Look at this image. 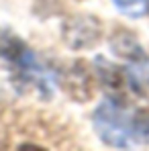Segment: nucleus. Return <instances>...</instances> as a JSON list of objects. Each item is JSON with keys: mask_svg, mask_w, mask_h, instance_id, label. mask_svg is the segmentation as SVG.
I'll return each mask as SVG.
<instances>
[{"mask_svg": "<svg viewBox=\"0 0 149 151\" xmlns=\"http://www.w3.org/2000/svg\"><path fill=\"white\" fill-rule=\"evenodd\" d=\"M94 127L100 139L112 147H129L139 135V116L133 119L121 104L104 100L94 112Z\"/></svg>", "mask_w": 149, "mask_h": 151, "instance_id": "nucleus-1", "label": "nucleus"}, {"mask_svg": "<svg viewBox=\"0 0 149 151\" xmlns=\"http://www.w3.org/2000/svg\"><path fill=\"white\" fill-rule=\"evenodd\" d=\"M0 63L12 68L19 78L27 80L29 84L41 88L43 92H49V80L45 78L35 55L25 47L23 41H19L4 29H0Z\"/></svg>", "mask_w": 149, "mask_h": 151, "instance_id": "nucleus-2", "label": "nucleus"}, {"mask_svg": "<svg viewBox=\"0 0 149 151\" xmlns=\"http://www.w3.org/2000/svg\"><path fill=\"white\" fill-rule=\"evenodd\" d=\"M114 4L123 10L125 14L139 19L145 12V0H114Z\"/></svg>", "mask_w": 149, "mask_h": 151, "instance_id": "nucleus-3", "label": "nucleus"}]
</instances>
